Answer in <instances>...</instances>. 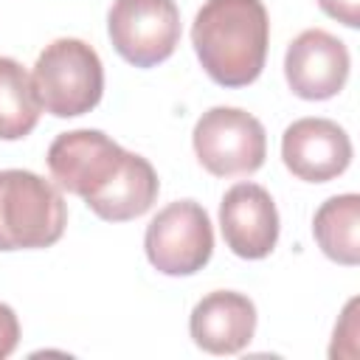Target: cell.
<instances>
[{
	"instance_id": "1",
	"label": "cell",
	"mask_w": 360,
	"mask_h": 360,
	"mask_svg": "<svg viewBox=\"0 0 360 360\" xmlns=\"http://www.w3.org/2000/svg\"><path fill=\"white\" fill-rule=\"evenodd\" d=\"M191 42L217 84L245 87L259 79L267 59V8L262 0H205L194 17Z\"/></svg>"
},
{
	"instance_id": "2",
	"label": "cell",
	"mask_w": 360,
	"mask_h": 360,
	"mask_svg": "<svg viewBox=\"0 0 360 360\" xmlns=\"http://www.w3.org/2000/svg\"><path fill=\"white\" fill-rule=\"evenodd\" d=\"M68 205L62 188L25 169L0 172V250H37L62 239Z\"/></svg>"
},
{
	"instance_id": "3",
	"label": "cell",
	"mask_w": 360,
	"mask_h": 360,
	"mask_svg": "<svg viewBox=\"0 0 360 360\" xmlns=\"http://www.w3.org/2000/svg\"><path fill=\"white\" fill-rule=\"evenodd\" d=\"M31 84L45 112L56 118H76L101 101L104 68L87 42L62 37L45 45L37 56Z\"/></svg>"
},
{
	"instance_id": "4",
	"label": "cell",
	"mask_w": 360,
	"mask_h": 360,
	"mask_svg": "<svg viewBox=\"0 0 360 360\" xmlns=\"http://www.w3.org/2000/svg\"><path fill=\"white\" fill-rule=\"evenodd\" d=\"M194 155L214 177H239L262 169L267 158V135L256 115L239 107H211L191 132Z\"/></svg>"
},
{
	"instance_id": "5",
	"label": "cell",
	"mask_w": 360,
	"mask_h": 360,
	"mask_svg": "<svg viewBox=\"0 0 360 360\" xmlns=\"http://www.w3.org/2000/svg\"><path fill=\"white\" fill-rule=\"evenodd\" d=\"M146 259L166 276H191L214 253V228L205 208L194 200H177L160 208L146 225Z\"/></svg>"
},
{
	"instance_id": "6",
	"label": "cell",
	"mask_w": 360,
	"mask_h": 360,
	"mask_svg": "<svg viewBox=\"0 0 360 360\" xmlns=\"http://www.w3.org/2000/svg\"><path fill=\"white\" fill-rule=\"evenodd\" d=\"M107 34L121 59L135 68L166 62L180 42V8L174 0H115Z\"/></svg>"
},
{
	"instance_id": "7",
	"label": "cell",
	"mask_w": 360,
	"mask_h": 360,
	"mask_svg": "<svg viewBox=\"0 0 360 360\" xmlns=\"http://www.w3.org/2000/svg\"><path fill=\"white\" fill-rule=\"evenodd\" d=\"M124 155L127 149H121L110 135L98 129H73L56 135L48 146V172L62 191L90 200L112 180Z\"/></svg>"
},
{
	"instance_id": "8",
	"label": "cell",
	"mask_w": 360,
	"mask_h": 360,
	"mask_svg": "<svg viewBox=\"0 0 360 360\" xmlns=\"http://www.w3.org/2000/svg\"><path fill=\"white\" fill-rule=\"evenodd\" d=\"M349 48L323 28L301 31L284 53V76L290 90L307 101H323L343 90L349 79Z\"/></svg>"
},
{
	"instance_id": "9",
	"label": "cell",
	"mask_w": 360,
	"mask_h": 360,
	"mask_svg": "<svg viewBox=\"0 0 360 360\" xmlns=\"http://www.w3.org/2000/svg\"><path fill=\"white\" fill-rule=\"evenodd\" d=\"M281 160L298 180L326 183L349 169L352 141L329 118H298L284 129Z\"/></svg>"
},
{
	"instance_id": "10",
	"label": "cell",
	"mask_w": 360,
	"mask_h": 360,
	"mask_svg": "<svg viewBox=\"0 0 360 360\" xmlns=\"http://www.w3.org/2000/svg\"><path fill=\"white\" fill-rule=\"evenodd\" d=\"M219 231L239 259H264L278 242V211L259 183H236L219 202Z\"/></svg>"
},
{
	"instance_id": "11",
	"label": "cell",
	"mask_w": 360,
	"mask_h": 360,
	"mask_svg": "<svg viewBox=\"0 0 360 360\" xmlns=\"http://www.w3.org/2000/svg\"><path fill=\"white\" fill-rule=\"evenodd\" d=\"M188 332L191 340L208 354H236L253 340L256 307L242 292L214 290L194 304Z\"/></svg>"
},
{
	"instance_id": "12",
	"label": "cell",
	"mask_w": 360,
	"mask_h": 360,
	"mask_svg": "<svg viewBox=\"0 0 360 360\" xmlns=\"http://www.w3.org/2000/svg\"><path fill=\"white\" fill-rule=\"evenodd\" d=\"M158 191H160V180L152 163L135 152H127L112 180L84 202L96 217L107 222H127L146 214L155 205Z\"/></svg>"
},
{
	"instance_id": "13",
	"label": "cell",
	"mask_w": 360,
	"mask_h": 360,
	"mask_svg": "<svg viewBox=\"0 0 360 360\" xmlns=\"http://www.w3.org/2000/svg\"><path fill=\"white\" fill-rule=\"evenodd\" d=\"M318 248L338 264L354 267L360 262V197L338 194L329 197L312 219Z\"/></svg>"
},
{
	"instance_id": "14",
	"label": "cell",
	"mask_w": 360,
	"mask_h": 360,
	"mask_svg": "<svg viewBox=\"0 0 360 360\" xmlns=\"http://www.w3.org/2000/svg\"><path fill=\"white\" fill-rule=\"evenodd\" d=\"M39 101L31 76L17 59L0 56V141L25 138L39 121Z\"/></svg>"
},
{
	"instance_id": "15",
	"label": "cell",
	"mask_w": 360,
	"mask_h": 360,
	"mask_svg": "<svg viewBox=\"0 0 360 360\" xmlns=\"http://www.w3.org/2000/svg\"><path fill=\"white\" fill-rule=\"evenodd\" d=\"M20 343V321L8 304H0V360L8 357Z\"/></svg>"
},
{
	"instance_id": "16",
	"label": "cell",
	"mask_w": 360,
	"mask_h": 360,
	"mask_svg": "<svg viewBox=\"0 0 360 360\" xmlns=\"http://www.w3.org/2000/svg\"><path fill=\"white\" fill-rule=\"evenodd\" d=\"M318 6L323 8V14H329L332 20L349 28L360 25V0H318Z\"/></svg>"
}]
</instances>
